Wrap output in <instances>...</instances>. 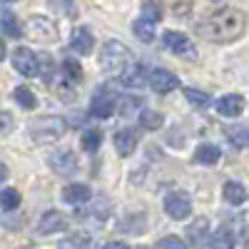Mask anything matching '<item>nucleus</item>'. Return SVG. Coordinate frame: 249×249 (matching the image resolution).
Listing matches in <instances>:
<instances>
[{
  "label": "nucleus",
  "mask_w": 249,
  "mask_h": 249,
  "mask_svg": "<svg viewBox=\"0 0 249 249\" xmlns=\"http://www.w3.org/2000/svg\"><path fill=\"white\" fill-rule=\"evenodd\" d=\"M244 25H247L244 13H239L237 8H219L207 18H202L197 23V30L204 40L224 45V43H234L244 33Z\"/></svg>",
  "instance_id": "1"
},
{
  "label": "nucleus",
  "mask_w": 249,
  "mask_h": 249,
  "mask_svg": "<svg viewBox=\"0 0 249 249\" xmlns=\"http://www.w3.org/2000/svg\"><path fill=\"white\" fill-rule=\"evenodd\" d=\"M68 124L62 117H35L28 122V132H30V140L37 142V144H50L55 140H60L65 135Z\"/></svg>",
  "instance_id": "2"
},
{
  "label": "nucleus",
  "mask_w": 249,
  "mask_h": 249,
  "mask_svg": "<svg viewBox=\"0 0 249 249\" xmlns=\"http://www.w3.org/2000/svg\"><path fill=\"white\" fill-rule=\"evenodd\" d=\"M130 65V50L120 40H107L100 50V68L110 72V75H120L124 68Z\"/></svg>",
  "instance_id": "3"
},
{
  "label": "nucleus",
  "mask_w": 249,
  "mask_h": 249,
  "mask_svg": "<svg viewBox=\"0 0 249 249\" xmlns=\"http://www.w3.org/2000/svg\"><path fill=\"white\" fill-rule=\"evenodd\" d=\"M164 212H167L172 219H187L192 212V199L187 192H172L164 199Z\"/></svg>",
  "instance_id": "4"
},
{
  "label": "nucleus",
  "mask_w": 249,
  "mask_h": 249,
  "mask_svg": "<svg viewBox=\"0 0 249 249\" xmlns=\"http://www.w3.org/2000/svg\"><path fill=\"white\" fill-rule=\"evenodd\" d=\"M48 162H50L53 172L60 175V177H70V175H75V172L80 170V160H77L75 152H70V150H60V152H55Z\"/></svg>",
  "instance_id": "5"
},
{
  "label": "nucleus",
  "mask_w": 249,
  "mask_h": 249,
  "mask_svg": "<svg viewBox=\"0 0 249 249\" xmlns=\"http://www.w3.org/2000/svg\"><path fill=\"white\" fill-rule=\"evenodd\" d=\"M13 68H15L20 75H25V77L40 75L37 57H35V53H30L28 48H15V53H13Z\"/></svg>",
  "instance_id": "6"
},
{
  "label": "nucleus",
  "mask_w": 249,
  "mask_h": 249,
  "mask_svg": "<svg viewBox=\"0 0 249 249\" xmlns=\"http://www.w3.org/2000/svg\"><path fill=\"white\" fill-rule=\"evenodd\" d=\"M150 88L155 90V92H160V95H167V92H172V90H177L179 88V80H177V75H172L170 70H164V68H155V70H150Z\"/></svg>",
  "instance_id": "7"
},
{
  "label": "nucleus",
  "mask_w": 249,
  "mask_h": 249,
  "mask_svg": "<svg viewBox=\"0 0 249 249\" xmlns=\"http://www.w3.org/2000/svg\"><path fill=\"white\" fill-rule=\"evenodd\" d=\"M28 33L35 40H40V43H53V40H57V28L50 23L48 18H43V15L28 20Z\"/></svg>",
  "instance_id": "8"
},
{
  "label": "nucleus",
  "mask_w": 249,
  "mask_h": 249,
  "mask_svg": "<svg viewBox=\"0 0 249 249\" xmlns=\"http://www.w3.org/2000/svg\"><path fill=\"white\" fill-rule=\"evenodd\" d=\"M164 45H167L175 55H179V57H195V43L184 33L167 30L164 33Z\"/></svg>",
  "instance_id": "9"
},
{
  "label": "nucleus",
  "mask_w": 249,
  "mask_h": 249,
  "mask_svg": "<svg viewBox=\"0 0 249 249\" xmlns=\"http://www.w3.org/2000/svg\"><path fill=\"white\" fill-rule=\"evenodd\" d=\"M115 105H117V95L110 92L107 88H102V90L95 92V97H92V115L105 120V117H110V115L115 112Z\"/></svg>",
  "instance_id": "10"
},
{
  "label": "nucleus",
  "mask_w": 249,
  "mask_h": 249,
  "mask_svg": "<svg viewBox=\"0 0 249 249\" xmlns=\"http://www.w3.org/2000/svg\"><path fill=\"white\" fill-rule=\"evenodd\" d=\"M65 230H68V217L62 212H55V210L45 212L43 219H40V224H37V232L43 237H48L53 232H65Z\"/></svg>",
  "instance_id": "11"
},
{
  "label": "nucleus",
  "mask_w": 249,
  "mask_h": 249,
  "mask_svg": "<svg viewBox=\"0 0 249 249\" xmlns=\"http://www.w3.org/2000/svg\"><path fill=\"white\" fill-rule=\"evenodd\" d=\"M117 80H120V85H124V88H142L144 82L150 80V75H147V70H144L140 62H135V65H127L120 75H117Z\"/></svg>",
  "instance_id": "12"
},
{
  "label": "nucleus",
  "mask_w": 249,
  "mask_h": 249,
  "mask_svg": "<svg viewBox=\"0 0 249 249\" xmlns=\"http://www.w3.org/2000/svg\"><path fill=\"white\" fill-rule=\"evenodd\" d=\"M70 45L80 55H90L92 53V45H95V37H92V33L88 28H75L72 35H70Z\"/></svg>",
  "instance_id": "13"
},
{
  "label": "nucleus",
  "mask_w": 249,
  "mask_h": 249,
  "mask_svg": "<svg viewBox=\"0 0 249 249\" xmlns=\"http://www.w3.org/2000/svg\"><path fill=\"white\" fill-rule=\"evenodd\" d=\"M242 110H244L242 95H224L217 100V112L222 117H237V115H242Z\"/></svg>",
  "instance_id": "14"
},
{
  "label": "nucleus",
  "mask_w": 249,
  "mask_h": 249,
  "mask_svg": "<svg viewBox=\"0 0 249 249\" xmlns=\"http://www.w3.org/2000/svg\"><path fill=\"white\" fill-rule=\"evenodd\" d=\"M112 142H115V150L122 157H130L137 147V132L135 130H120V132H115Z\"/></svg>",
  "instance_id": "15"
},
{
  "label": "nucleus",
  "mask_w": 249,
  "mask_h": 249,
  "mask_svg": "<svg viewBox=\"0 0 249 249\" xmlns=\"http://www.w3.org/2000/svg\"><path fill=\"white\" fill-rule=\"evenodd\" d=\"M90 197H92V192H90L88 184H68L65 190H62V202H68V204H82Z\"/></svg>",
  "instance_id": "16"
},
{
  "label": "nucleus",
  "mask_w": 249,
  "mask_h": 249,
  "mask_svg": "<svg viewBox=\"0 0 249 249\" xmlns=\"http://www.w3.org/2000/svg\"><path fill=\"white\" fill-rule=\"evenodd\" d=\"M132 33L137 35V40H142V43H152V40H155V20H150V18L135 20Z\"/></svg>",
  "instance_id": "17"
},
{
  "label": "nucleus",
  "mask_w": 249,
  "mask_h": 249,
  "mask_svg": "<svg viewBox=\"0 0 249 249\" xmlns=\"http://www.w3.org/2000/svg\"><path fill=\"white\" fill-rule=\"evenodd\" d=\"M219 157H222V152L217 144H199L195 150V162H199V164H214V162H219Z\"/></svg>",
  "instance_id": "18"
},
{
  "label": "nucleus",
  "mask_w": 249,
  "mask_h": 249,
  "mask_svg": "<svg viewBox=\"0 0 249 249\" xmlns=\"http://www.w3.org/2000/svg\"><path fill=\"white\" fill-rule=\"evenodd\" d=\"M224 199L230 204H242L247 202V190L242 182H227L224 184Z\"/></svg>",
  "instance_id": "19"
},
{
  "label": "nucleus",
  "mask_w": 249,
  "mask_h": 249,
  "mask_svg": "<svg viewBox=\"0 0 249 249\" xmlns=\"http://www.w3.org/2000/svg\"><path fill=\"white\" fill-rule=\"evenodd\" d=\"M13 100H15L23 110H35V107H37V97H35V92H33L30 88H15Z\"/></svg>",
  "instance_id": "20"
},
{
  "label": "nucleus",
  "mask_w": 249,
  "mask_h": 249,
  "mask_svg": "<svg viewBox=\"0 0 249 249\" xmlns=\"http://www.w3.org/2000/svg\"><path fill=\"white\" fill-rule=\"evenodd\" d=\"M0 30H3L5 35L10 37H20L23 35V30H20V23L8 13V10H0Z\"/></svg>",
  "instance_id": "21"
},
{
  "label": "nucleus",
  "mask_w": 249,
  "mask_h": 249,
  "mask_svg": "<svg viewBox=\"0 0 249 249\" xmlns=\"http://www.w3.org/2000/svg\"><path fill=\"white\" fill-rule=\"evenodd\" d=\"M187 232H190V242H192V244H202L204 237H207V232H210V222H207L204 217H199Z\"/></svg>",
  "instance_id": "22"
},
{
  "label": "nucleus",
  "mask_w": 249,
  "mask_h": 249,
  "mask_svg": "<svg viewBox=\"0 0 249 249\" xmlns=\"http://www.w3.org/2000/svg\"><path fill=\"white\" fill-rule=\"evenodd\" d=\"M55 90H57V97H60L62 102H75V100H77V92H75V80H57Z\"/></svg>",
  "instance_id": "23"
},
{
  "label": "nucleus",
  "mask_w": 249,
  "mask_h": 249,
  "mask_svg": "<svg viewBox=\"0 0 249 249\" xmlns=\"http://www.w3.org/2000/svg\"><path fill=\"white\" fill-rule=\"evenodd\" d=\"M80 144H82V150H85V152H95L102 144V132L100 130H85V132H82Z\"/></svg>",
  "instance_id": "24"
},
{
  "label": "nucleus",
  "mask_w": 249,
  "mask_h": 249,
  "mask_svg": "<svg viewBox=\"0 0 249 249\" xmlns=\"http://www.w3.org/2000/svg\"><path fill=\"white\" fill-rule=\"evenodd\" d=\"M162 115L160 112H155V110H144V112H140V124L144 130H160L162 127Z\"/></svg>",
  "instance_id": "25"
},
{
  "label": "nucleus",
  "mask_w": 249,
  "mask_h": 249,
  "mask_svg": "<svg viewBox=\"0 0 249 249\" xmlns=\"http://www.w3.org/2000/svg\"><path fill=\"white\" fill-rule=\"evenodd\" d=\"M184 97L190 100V105H195V107H199V110H204L207 105H210V95L207 92H199V90H195V88H187L184 90Z\"/></svg>",
  "instance_id": "26"
},
{
  "label": "nucleus",
  "mask_w": 249,
  "mask_h": 249,
  "mask_svg": "<svg viewBox=\"0 0 249 249\" xmlns=\"http://www.w3.org/2000/svg\"><path fill=\"white\" fill-rule=\"evenodd\" d=\"M20 204V192L18 190H13V187H8V190H3L0 192V207H3V210H15V207Z\"/></svg>",
  "instance_id": "27"
},
{
  "label": "nucleus",
  "mask_w": 249,
  "mask_h": 249,
  "mask_svg": "<svg viewBox=\"0 0 249 249\" xmlns=\"http://www.w3.org/2000/svg\"><path fill=\"white\" fill-rule=\"evenodd\" d=\"M237 239H234V232H230V230H227V227H222V230L210 239V244L212 247H232Z\"/></svg>",
  "instance_id": "28"
},
{
  "label": "nucleus",
  "mask_w": 249,
  "mask_h": 249,
  "mask_svg": "<svg viewBox=\"0 0 249 249\" xmlns=\"http://www.w3.org/2000/svg\"><path fill=\"white\" fill-rule=\"evenodd\" d=\"M62 70H65V75H68L70 80H75V82L82 80V68H80V62H75L72 57L62 60Z\"/></svg>",
  "instance_id": "29"
},
{
  "label": "nucleus",
  "mask_w": 249,
  "mask_h": 249,
  "mask_svg": "<svg viewBox=\"0 0 249 249\" xmlns=\"http://www.w3.org/2000/svg\"><path fill=\"white\" fill-rule=\"evenodd\" d=\"M142 13H144V18L155 20V23H160V20H162V5L157 3V0H147V3L142 5Z\"/></svg>",
  "instance_id": "30"
},
{
  "label": "nucleus",
  "mask_w": 249,
  "mask_h": 249,
  "mask_svg": "<svg viewBox=\"0 0 249 249\" xmlns=\"http://www.w3.org/2000/svg\"><path fill=\"white\" fill-rule=\"evenodd\" d=\"M227 135H230V140H232V144H237V147H244V144L249 142V132L247 130H227Z\"/></svg>",
  "instance_id": "31"
},
{
  "label": "nucleus",
  "mask_w": 249,
  "mask_h": 249,
  "mask_svg": "<svg viewBox=\"0 0 249 249\" xmlns=\"http://www.w3.org/2000/svg\"><path fill=\"white\" fill-rule=\"evenodd\" d=\"M88 244H92L90 234H72L70 239L62 242V247H88Z\"/></svg>",
  "instance_id": "32"
},
{
  "label": "nucleus",
  "mask_w": 249,
  "mask_h": 249,
  "mask_svg": "<svg viewBox=\"0 0 249 249\" xmlns=\"http://www.w3.org/2000/svg\"><path fill=\"white\" fill-rule=\"evenodd\" d=\"M50 5L57 8V10H62L65 15H77V8L70 3V0H50Z\"/></svg>",
  "instance_id": "33"
},
{
  "label": "nucleus",
  "mask_w": 249,
  "mask_h": 249,
  "mask_svg": "<svg viewBox=\"0 0 249 249\" xmlns=\"http://www.w3.org/2000/svg\"><path fill=\"white\" fill-rule=\"evenodd\" d=\"M10 130H13V117L8 112H0V137L10 135Z\"/></svg>",
  "instance_id": "34"
},
{
  "label": "nucleus",
  "mask_w": 249,
  "mask_h": 249,
  "mask_svg": "<svg viewBox=\"0 0 249 249\" xmlns=\"http://www.w3.org/2000/svg\"><path fill=\"white\" fill-rule=\"evenodd\" d=\"M160 247H184V242L179 237H164L160 239Z\"/></svg>",
  "instance_id": "35"
},
{
  "label": "nucleus",
  "mask_w": 249,
  "mask_h": 249,
  "mask_svg": "<svg viewBox=\"0 0 249 249\" xmlns=\"http://www.w3.org/2000/svg\"><path fill=\"white\" fill-rule=\"evenodd\" d=\"M137 105H140V100L130 97L127 102H124V107H122V115H132V107H137Z\"/></svg>",
  "instance_id": "36"
},
{
  "label": "nucleus",
  "mask_w": 249,
  "mask_h": 249,
  "mask_svg": "<svg viewBox=\"0 0 249 249\" xmlns=\"http://www.w3.org/2000/svg\"><path fill=\"white\" fill-rule=\"evenodd\" d=\"M8 175H10V172H8V167H5V162H0V184L8 179Z\"/></svg>",
  "instance_id": "37"
},
{
  "label": "nucleus",
  "mask_w": 249,
  "mask_h": 249,
  "mask_svg": "<svg viewBox=\"0 0 249 249\" xmlns=\"http://www.w3.org/2000/svg\"><path fill=\"white\" fill-rule=\"evenodd\" d=\"M50 72H53V65H50V60L45 57V75H43V77H45V82H50Z\"/></svg>",
  "instance_id": "38"
},
{
  "label": "nucleus",
  "mask_w": 249,
  "mask_h": 249,
  "mask_svg": "<svg viewBox=\"0 0 249 249\" xmlns=\"http://www.w3.org/2000/svg\"><path fill=\"white\" fill-rule=\"evenodd\" d=\"M3 60H5V43L0 40V62H3Z\"/></svg>",
  "instance_id": "39"
},
{
  "label": "nucleus",
  "mask_w": 249,
  "mask_h": 249,
  "mask_svg": "<svg viewBox=\"0 0 249 249\" xmlns=\"http://www.w3.org/2000/svg\"><path fill=\"white\" fill-rule=\"evenodd\" d=\"M107 247H127L124 242H117V239H112V242H107Z\"/></svg>",
  "instance_id": "40"
},
{
  "label": "nucleus",
  "mask_w": 249,
  "mask_h": 249,
  "mask_svg": "<svg viewBox=\"0 0 249 249\" xmlns=\"http://www.w3.org/2000/svg\"><path fill=\"white\" fill-rule=\"evenodd\" d=\"M210 3H217V0H210Z\"/></svg>",
  "instance_id": "41"
}]
</instances>
